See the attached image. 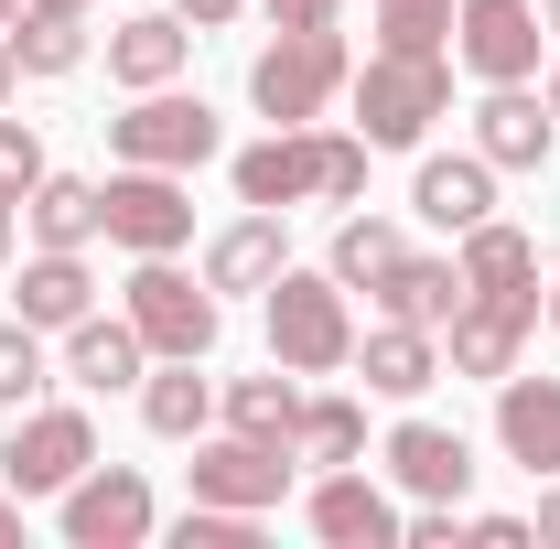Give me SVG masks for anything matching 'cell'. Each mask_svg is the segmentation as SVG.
I'll use <instances>...</instances> for the list:
<instances>
[{"mask_svg":"<svg viewBox=\"0 0 560 549\" xmlns=\"http://www.w3.org/2000/svg\"><path fill=\"white\" fill-rule=\"evenodd\" d=\"M302 475V453L291 442H248V431H195V495L206 506H248V517H270L280 495Z\"/></svg>","mask_w":560,"mask_h":549,"instance_id":"9","label":"cell"},{"mask_svg":"<svg viewBox=\"0 0 560 549\" xmlns=\"http://www.w3.org/2000/svg\"><path fill=\"white\" fill-rule=\"evenodd\" d=\"M346 86H355V130H366V151H420L431 119L453 108V55H388V44H377Z\"/></svg>","mask_w":560,"mask_h":549,"instance_id":"1","label":"cell"},{"mask_svg":"<svg viewBox=\"0 0 560 549\" xmlns=\"http://www.w3.org/2000/svg\"><path fill=\"white\" fill-rule=\"evenodd\" d=\"M453 11L464 0H377V44L388 55H453Z\"/></svg>","mask_w":560,"mask_h":549,"instance_id":"31","label":"cell"},{"mask_svg":"<svg viewBox=\"0 0 560 549\" xmlns=\"http://www.w3.org/2000/svg\"><path fill=\"white\" fill-rule=\"evenodd\" d=\"M259 11H270V33H313V22H335L346 0H259Z\"/></svg>","mask_w":560,"mask_h":549,"instance_id":"38","label":"cell"},{"mask_svg":"<svg viewBox=\"0 0 560 549\" xmlns=\"http://www.w3.org/2000/svg\"><path fill=\"white\" fill-rule=\"evenodd\" d=\"M280 270H291V237H280L270 206H248L237 226H215V248H206V280H215V291H270Z\"/></svg>","mask_w":560,"mask_h":549,"instance_id":"22","label":"cell"},{"mask_svg":"<svg viewBox=\"0 0 560 549\" xmlns=\"http://www.w3.org/2000/svg\"><path fill=\"white\" fill-rule=\"evenodd\" d=\"M399 549H464V517L453 506H420L410 528H399Z\"/></svg>","mask_w":560,"mask_h":549,"instance_id":"36","label":"cell"},{"mask_svg":"<svg viewBox=\"0 0 560 549\" xmlns=\"http://www.w3.org/2000/svg\"><path fill=\"white\" fill-rule=\"evenodd\" d=\"M291 453H302L313 475L355 464V453H366V410H355V399H335V388H324V399H302V420H291Z\"/></svg>","mask_w":560,"mask_h":549,"instance_id":"29","label":"cell"},{"mask_svg":"<svg viewBox=\"0 0 560 549\" xmlns=\"http://www.w3.org/2000/svg\"><path fill=\"white\" fill-rule=\"evenodd\" d=\"M495 453L528 484L560 475V377H517V366L495 377Z\"/></svg>","mask_w":560,"mask_h":549,"instance_id":"15","label":"cell"},{"mask_svg":"<svg viewBox=\"0 0 560 549\" xmlns=\"http://www.w3.org/2000/svg\"><path fill=\"white\" fill-rule=\"evenodd\" d=\"M11 11H22V0H0V33H11Z\"/></svg>","mask_w":560,"mask_h":549,"instance_id":"47","label":"cell"},{"mask_svg":"<svg viewBox=\"0 0 560 549\" xmlns=\"http://www.w3.org/2000/svg\"><path fill=\"white\" fill-rule=\"evenodd\" d=\"M302 517H313V539L324 549H399V506H388V484L355 475V464H335V475H313V495H302Z\"/></svg>","mask_w":560,"mask_h":549,"instance_id":"14","label":"cell"},{"mask_svg":"<svg viewBox=\"0 0 560 549\" xmlns=\"http://www.w3.org/2000/svg\"><path fill=\"white\" fill-rule=\"evenodd\" d=\"M539 22H550V33H560V0H539Z\"/></svg>","mask_w":560,"mask_h":549,"instance_id":"46","label":"cell"},{"mask_svg":"<svg viewBox=\"0 0 560 549\" xmlns=\"http://www.w3.org/2000/svg\"><path fill=\"white\" fill-rule=\"evenodd\" d=\"M97 313V270H86V248H33L22 259V324L33 335H66Z\"/></svg>","mask_w":560,"mask_h":549,"instance_id":"20","label":"cell"},{"mask_svg":"<svg viewBox=\"0 0 560 549\" xmlns=\"http://www.w3.org/2000/svg\"><path fill=\"white\" fill-rule=\"evenodd\" d=\"M528 528H539V539H560V475L539 484V517H528Z\"/></svg>","mask_w":560,"mask_h":549,"instance_id":"40","label":"cell"},{"mask_svg":"<svg viewBox=\"0 0 560 549\" xmlns=\"http://www.w3.org/2000/svg\"><path fill=\"white\" fill-rule=\"evenodd\" d=\"M108 151H119V162H151V173H206L215 151H226V130H215L206 97H184V86H140L130 108L108 119Z\"/></svg>","mask_w":560,"mask_h":549,"instance_id":"4","label":"cell"},{"mask_svg":"<svg viewBox=\"0 0 560 549\" xmlns=\"http://www.w3.org/2000/svg\"><path fill=\"white\" fill-rule=\"evenodd\" d=\"M44 173H55V162H44V140H33V119H0V184H11V195H33Z\"/></svg>","mask_w":560,"mask_h":549,"instance_id":"35","label":"cell"},{"mask_svg":"<svg viewBox=\"0 0 560 549\" xmlns=\"http://www.w3.org/2000/svg\"><path fill=\"white\" fill-rule=\"evenodd\" d=\"M184 55H195V22L184 11H130V22H108V75L119 86H173L184 75Z\"/></svg>","mask_w":560,"mask_h":549,"instance_id":"18","label":"cell"},{"mask_svg":"<svg viewBox=\"0 0 560 549\" xmlns=\"http://www.w3.org/2000/svg\"><path fill=\"white\" fill-rule=\"evenodd\" d=\"M206 355H151V377H140V420L162 431V442H195L215 431V377H195Z\"/></svg>","mask_w":560,"mask_h":549,"instance_id":"23","label":"cell"},{"mask_svg":"<svg viewBox=\"0 0 560 549\" xmlns=\"http://www.w3.org/2000/svg\"><path fill=\"white\" fill-rule=\"evenodd\" d=\"M226 184H237V206H324V130H270V140H248L237 162H226Z\"/></svg>","mask_w":560,"mask_h":549,"instance_id":"12","label":"cell"},{"mask_svg":"<svg viewBox=\"0 0 560 549\" xmlns=\"http://www.w3.org/2000/svg\"><path fill=\"white\" fill-rule=\"evenodd\" d=\"M215 410H226V431H248V442H291L302 388H291V366L270 355V377H226V388H215Z\"/></svg>","mask_w":560,"mask_h":549,"instance_id":"26","label":"cell"},{"mask_svg":"<svg viewBox=\"0 0 560 549\" xmlns=\"http://www.w3.org/2000/svg\"><path fill=\"white\" fill-rule=\"evenodd\" d=\"M377 302H388V313H399V324H431V335H442V324H453V313H464V259H399V270L377 280Z\"/></svg>","mask_w":560,"mask_h":549,"instance_id":"25","label":"cell"},{"mask_svg":"<svg viewBox=\"0 0 560 549\" xmlns=\"http://www.w3.org/2000/svg\"><path fill=\"white\" fill-rule=\"evenodd\" d=\"M44 377H55V366H44V335L11 313V324H0V410H33V399H44Z\"/></svg>","mask_w":560,"mask_h":549,"instance_id":"32","label":"cell"},{"mask_svg":"<svg viewBox=\"0 0 560 549\" xmlns=\"http://www.w3.org/2000/svg\"><path fill=\"white\" fill-rule=\"evenodd\" d=\"M66 377L75 388H140L151 377V344H140V324L130 313H86V324H66Z\"/></svg>","mask_w":560,"mask_h":549,"instance_id":"19","label":"cell"},{"mask_svg":"<svg viewBox=\"0 0 560 549\" xmlns=\"http://www.w3.org/2000/svg\"><path fill=\"white\" fill-rule=\"evenodd\" d=\"M44 11H97V0H44Z\"/></svg>","mask_w":560,"mask_h":549,"instance_id":"45","label":"cell"},{"mask_svg":"<svg viewBox=\"0 0 560 549\" xmlns=\"http://www.w3.org/2000/svg\"><path fill=\"white\" fill-rule=\"evenodd\" d=\"M539 528L528 517H464V549H528Z\"/></svg>","mask_w":560,"mask_h":549,"instance_id":"37","label":"cell"},{"mask_svg":"<svg viewBox=\"0 0 560 549\" xmlns=\"http://www.w3.org/2000/svg\"><path fill=\"white\" fill-rule=\"evenodd\" d=\"M259 302H270V355L291 366V377L355 366V313H346V280L335 270H280Z\"/></svg>","mask_w":560,"mask_h":549,"instance_id":"3","label":"cell"},{"mask_svg":"<svg viewBox=\"0 0 560 549\" xmlns=\"http://www.w3.org/2000/svg\"><path fill=\"white\" fill-rule=\"evenodd\" d=\"M22 539V495H11V484H0V549Z\"/></svg>","mask_w":560,"mask_h":549,"instance_id":"41","label":"cell"},{"mask_svg":"<svg viewBox=\"0 0 560 549\" xmlns=\"http://www.w3.org/2000/svg\"><path fill=\"white\" fill-rule=\"evenodd\" d=\"M11 86H22V75H11V44H0V108H11Z\"/></svg>","mask_w":560,"mask_h":549,"instance_id":"43","label":"cell"},{"mask_svg":"<svg viewBox=\"0 0 560 549\" xmlns=\"http://www.w3.org/2000/svg\"><path fill=\"white\" fill-rule=\"evenodd\" d=\"M464 291H539V248H528L506 215L464 226Z\"/></svg>","mask_w":560,"mask_h":549,"instance_id":"28","label":"cell"},{"mask_svg":"<svg viewBox=\"0 0 560 549\" xmlns=\"http://www.w3.org/2000/svg\"><path fill=\"white\" fill-rule=\"evenodd\" d=\"M11 215H22V195L0 184V270H11Z\"/></svg>","mask_w":560,"mask_h":549,"instance_id":"42","label":"cell"},{"mask_svg":"<svg viewBox=\"0 0 560 549\" xmlns=\"http://www.w3.org/2000/svg\"><path fill=\"white\" fill-rule=\"evenodd\" d=\"M173 549H259V517H248V506H206V495H195V506L173 517Z\"/></svg>","mask_w":560,"mask_h":549,"instance_id":"33","label":"cell"},{"mask_svg":"<svg viewBox=\"0 0 560 549\" xmlns=\"http://www.w3.org/2000/svg\"><path fill=\"white\" fill-rule=\"evenodd\" d=\"M97 237H108V248H130V259H173V248L195 237V195H184V173L119 162V173L97 184Z\"/></svg>","mask_w":560,"mask_h":549,"instance_id":"5","label":"cell"},{"mask_svg":"<svg viewBox=\"0 0 560 549\" xmlns=\"http://www.w3.org/2000/svg\"><path fill=\"white\" fill-rule=\"evenodd\" d=\"M475 151H486L495 173H539V162L560 151L550 97H528V86H486V108H475Z\"/></svg>","mask_w":560,"mask_h":549,"instance_id":"17","label":"cell"},{"mask_svg":"<svg viewBox=\"0 0 560 549\" xmlns=\"http://www.w3.org/2000/svg\"><path fill=\"white\" fill-rule=\"evenodd\" d=\"M528 324H539V291H464V313L442 324V366L453 377H506Z\"/></svg>","mask_w":560,"mask_h":549,"instance_id":"11","label":"cell"},{"mask_svg":"<svg viewBox=\"0 0 560 549\" xmlns=\"http://www.w3.org/2000/svg\"><path fill=\"white\" fill-rule=\"evenodd\" d=\"M173 11H184V22H195V33H226V22H237V11H248V0H173Z\"/></svg>","mask_w":560,"mask_h":549,"instance_id":"39","label":"cell"},{"mask_svg":"<svg viewBox=\"0 0 560 549\" xmlns=\"http://www.w3.org/2000/svg\"><path fill=\"white\" fill-rule=\"evenodd\" d=\"M410 215L442 226V237L486 226V215H495V162H486V151H431V162L410 173Z\"/></svg>","mask_w":560,"mask_h":549,"instance_id":"16","label":"cell"},{"mask_svg":"<svg viewBox=\"0 0 560 549\" xmlns=\"http://www.w3.org/2000/svg\"><path fill=\"white\" fill-rule=\"evenodd\" d=\"M86 464H97V420L66 410V399H33V410H22V431L0 442V484H11L22 506H33V495H66Z\"/></svg>","mask_w":560,"mask_h":549,"instance_id":"7","label":"cell"},{"mask_svg":"<svg viewBox=\"0 0 560 549\" xmlns=\"http://www.w3.org/2000/svg\"><path fill=\"white\" fill-rule=\"evenodd\" d=\"M539 0H464L453 11V55H464V75H486V86H528L539 75Z\"/></svg>","mask_w":560,"mask_h":549,"instance_id":"10","label":"cell"},{"mask_svg":"<svg viewBox=\"0 0 560 549\" xmlns=\"http://www.w3.org/2000/svg\"><path fill=\"white\" fill-rule=\"evenodd\" d=\"M55 528H66V549H140L162 528V506H151L140 464H86V475L55 495Z\"/></svg>","mask_w":560,"mask_h":549,"instance_id":"8","label":"cell"},{"mask_svg":"<svg viewBox=\"0 0 560 549\" xmlns=\"http://www.w3.org/2000/svg\"><path fill=\"white\" fill-rule=\"evenodd\" d=\"M346 33L335 22H313V33H280V44H259V66H248V108L270 119V130H313L335 97H346Z\"/></svg>","mask_w":560,"mask_h":549,"instance_id":"2","label":"cell"},{"mask_svg":"<svg viewBox=\"0 0 560 549\" xmlns=\"http://www.w3.org/2000/svg\"><path fill=\"white\" fill-rule=\"evenodd\" d=\"M377 464H388V484L420 495V506H464V495H475V442H464L453 420H399Z\"/></svg>","mask_w":560,"mask_h":549,"instance_id":"13","label":"cell"},{"mask_svg":"<svg viewBox=\"0 0 560 549\" xmlns=\"http://www.w3.org/2000/svg\"><path fill=\"white\" fill-rule=\"evenodd\" d=\"M355 366H366V388H377V399H420V388L442 377V335L388 313L377 335H355Z\"/></svg>","mask_w":560,"mask_h":549,"instance_id":"21","label":"cell"},{"mask_svg":"<svg viewBox=\"0 0 560 549\" xmlns=\"http://www.w3.org/2000/svg\"><path fill=\"white\" fill-rule=\"evenodd\" d=\"M22 215H33V248H86L97 237V184L86 173H44L22 195Z\"/></svg>","mask_w":560,"mask_h":549,"instance_id":"27","label":"cell"},{"mask_svg":"<svg viewBox=\"0 0 560 549\" xmlns=\"http://www.w3.org/2000/svg\"><path fill=\"white\" fill-rule=\"evenodd\" d=\"M366 195V130H324V206Z\"/></svg>","mask_w":560,"mask_h":549,"instance_id":"34","label":"cell"},{"mask_svg":"<svg viewBox=\"0 0 560 549\" xmlns=\"http://www.w3.org/2000/svg\"><path fill=\"white\" fill-rule=\"evenodd\" d=\"M119 313L140 324V344H151V355H215V335H226L215 280H184L173 259H140L130 291H119Z\"/></svg>","mask_w":560,"mask_h":549,"instance_id":"6","label":"cell"},{"mask_svg":"<svg viewBox=\"0 0 560 549\" xmlns=\"http://www.w3.org/2000/svg\"><path fill=\"white\" fill-rule=\"evenodd\" d=\"M0 44H11V75H75V66H86V11H44V0H22Z\"/></svg>","mask_w":560,"mask_h":549,"instance_id":"24","label":"cell"},{"mask_svg":"<svg viewBox=\"0 0 560 549\" xmlns=\"http://www.w3.org/2000/svg\"><path fill=\"white\" fill-rule=\"evenodd\" d=\"M539 97H550V119H560V66H550V86H539Z\"/></svg>","mask_w":560,"mask_h":549,"instance_id":"44","label":"cell"},{"mask_svg":"<svg viewBox=\"0 0 560 549\" xmlns=\"http://www.w3.org/2000/svg\"><path fill=\"white\" fill-rule=\"evenodd\" d=\"M550 324H560V291H550Z\"/></svg>","mask_w":560,"mask_h":549,"instance_id":"48","label":"cell"},{"mask_svg":"<svg viewBox=\"0 0 560 549\" xmlns=\"http://www.w3.org/2000/svg\"><path fill=\"white\" fill-rule=\"evenodd\" d=\"M399 259H410V237H399L388 215H346V226H335V259H324V270L346 280V291H377V280L399 270Z\"/></svg>","mask_w":560,"mask_h":549,"instance_id":"30","label":"cell"}]
</instances>
